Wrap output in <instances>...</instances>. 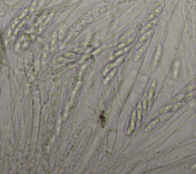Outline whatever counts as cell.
Instances as JSON below:
<instances>
[{"mask_svg": "<svg viewBox=\"0 0 196 174\" xmlns=\"http://www.w3.org/2000/svg\"><path fill=\"white\" fill-rule=\"evenodd\" d=\"M161 120V118H156V119H155L154 120H152V122H150L149 124L147 125L146 126V128L145 129V131L146 132V131H150V130H151L153 128V127L156 126V125L158 124V123Z\"/></svg>", "mask_w": 196, "mask_h": 174, "instance_id": "7a4b0ae2", "label": "cell"}, {"mask_svg": "<svg viewBox=\"0 0 196 174\" xmlns=\"http://www.w3.org/2000/svg\"><path fill=\"white\" fill-rule=\"evenodd\" d=\"M153 26H154V22H151V23L148 24V26H146L144 28V29H143V32H146V31L150 30V29L152 28V27Z\"/></svg>", "mask_w": 196, "mask_h": 174, "instance_id": "8992f818", "label": "cell"}, {"mask_svg": "<svg viewBox=\"0 0 196 174\" xmlns=\"http://www.w3.org/2000/svg\"><path fill=\"white\" fill-rule=\"evenodd\" d=\"M151 33L152 32H148V34H146V35H144V36H142V38H140V42H139V44H138L136 47L139 48V47H140L141 45H143V44H144V43L146 42L147 39H148V38L150 37V36L151 35Z\"/></svg>", "mask_w": 196, "mask_h": 174, "instance_id": "3957f363", "label": "cell"}, {"mask_svg": "<svg viewBox=\"0 0 196 174\" xmlns=\"http://www.w3.org/2000/svg\"><path fill=\"white\" fill-rule=\"evenodd\" d=\"M135 118H136V111H134V112H133V117H132V120H131L130 129V131H129V133H131V132L133 131V129H134V127H135V122H134Z\"/></svg>", "mask_w": 196, "mask_h": 174, "instance_id": "277c9868", "label": "cell"}, {"mask_svg": "<svg viewBox=\"0 0 196 174\" xmlns=\"http://www.w3.org/2000/svg\"><path fill=\"white\" fill-rule=\"evenodd\" d=\"M143 51H144V49H143V48H142V50H140V52H138L137 54L136 55L135 58H134V60H135L136 61H137L140 58V57H141V55H142V53L143 52Z\"/></svg>", "mask_w": 196, "mask_h": 174, "instance_id": "5b68a950", "label": "cell"}, {"mask_svg": "<svg viewBox=\"0 0 196 174\" xmlns=\"http://www.w3.org/2000/svg\"><path fill=\"white\" fill-rule=\"evenodd\" d=\"M156 87V79H154V81H152V85H151L150 91H149V99H150V103H152V99H153V96H154Z\"/></svg>", "mask_w": 196, "mask_h": 174, "instance_id": "6da1fadb", "label": "cell"}, {"mask_svg": "<svg viewBox=\"0 0 196 174\" xmlns=\"http://www.w3.org/2000/svg\"><path fill=\"white\" fill-rule=\"evenodd\" d=\"M116 71H117V70L115 69L114 71H113L112 72H111V73H110V75H109V76H108V77H107V79H106V80H105V83L107 82V81H110V79H111V78H112L113 76L115 75V72H116Z\"/></svg>", "mask_w": 196, "mask_h": 174, "instance_id": "52a82bcc", "label": "cell"}]
</instances>
